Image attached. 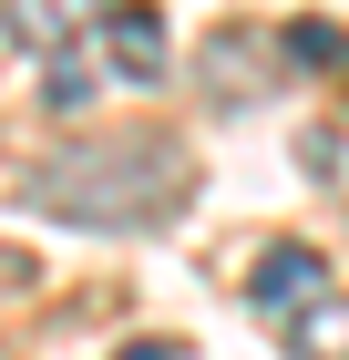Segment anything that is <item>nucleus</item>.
<instances>
[{
	"label": "nucleus",
	"mask_w": 349,
	"mask_h": 360,
	"mask_svg": "<svg viewBox=\"0 0 349 360\" xmlns=\"http://www.w3.org/2000/svg\"><path fill=\"white\" fill-rule=\"evenodd\" d=\"M195 195V155L185 134H164V124H134V134H82L62 155L21 175V206L31 217H62V226H164L175 206Z\"/></svg>",
	"instance_id": "nucleus-1"
},
{
	"label": "nucleus",
	"mask_w": 349,
	"mask_h": 360,
	"mask_svg": "<svg viewBox=\"0 0 349 360\" xmlns=\"http://www.w3.org/2000/svg\"><path fill=\"white\" fill-rule=\"evenodd\" d=\"M246 299H257V319H268V330H288L298 309H319V299H329V257L308 248V237H277V248L246 268Z\"/></svg>",
	"instance_id": "nucleus-2"
},
{
	"label": "nucleus",
	"mask_w": 349,
	"mask_h": 360,
	"mask_svg": "<svg viewBox=\"0 0 349 360\" xmlns=\"http://www.w3.org/2000/svg\"><path fill=\"white\" fill-rule=\"evenodd\" d=\"M103 21H113V0H0V31H11L21 52H41V62L103 41Z\"/></svg>",
	"instance_id": "nucleus-3"
},
{
	"label": "nucleus",
	"mask_w": 349,
	"mask_h": 360,
	"mask_svg": "<svg viewBox=\"0 0 349 360\" xmlns=\"http://www.w3.org/2000/svg\"><path fill=\"white\" fill-rule=\"evenodd\" d=\"M93 52H103L113 83H164V72H175V31H164V11L124 0V11L103 21V41H93Z\"/></svg>",
	"instance_id": "nucleus-4"
},
{
	"label": "nucleus",
	"mask_w": 349,
	"mask_h": 360,
	"mask_svg": "<svg viewBox=\"0 0 349 360\" xmlns=\"http://www.w3.org/2000/svg\"><path fill=\"white\" fill-rule=\"evenodd\" d=\"M277 340H288L298 360H349V299H319V309H298V319H288Z\"/></svg>",
	"instance_id": "nucleus-5"
},
{
	"label": "nucleus",
	"mask_w": 349,
	"mask_h": 360,
	"mask_svg": "<svg viewBox=\"0 0 349 360\" xmlns=\"http://www.w3.org/2000/svg\"><path fill=\"white\" fill-rule=\"evenodd\" d=\"M41 93H52V113H82V103H93V93H103V72H93V62H82V52H62L52 72H41Z\"/></svg>",
	"instance_id": "nucleus-6"
},
{
	"label": "nucleus",
	"mask_w": 349,
	"mask_h": 360,
	"mask_svg": "<svg viewBox=\"0 0 349 360\" xmlns=\"http://www.w3.org/2000/svg\"><path fill=\"white\" fill-rule=\"evenodd\" d=\"M288 52H298V62H349V41H339L329 21H298V31H288Z\"/></svg>",
	"instance_id": "nucleus-7"
},
{
	"label": "nucleus",
	"mask_w": 349,
	"mask_h": 360,
	"mask_svg": "<svg viewBox=\"0 0 349 360\" xmlns=\"http://www.w3.org/2000/svg\"><path fill=\"white\" fill-rule=\"evenodd\" d=\"M0 288H31V257H11V248H0Z\"/></svg>",
	"instance_id": "nucleus-8"
},
{
	"label": "nucleus",
	"mask_w": 349,
	"mask_h": 360,
	"mask_svg": "<svg viewBox=\"0 0 349 360\" xmlns=\"http://www.w3.org/2000/svg\"><path fill=\"white\" fill-rule=\"evenodd\" d=\"M113 360H175V350H164V340H134V350H113Z\"/></svg>",
	"instance_id": "nucleus-9"
}]
</instances>
